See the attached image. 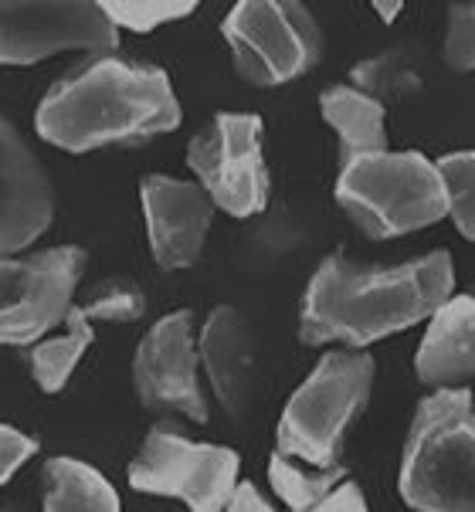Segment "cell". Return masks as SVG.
<instances>
[{"mask_svg": "<svg viewBox=\"0 0 475 512\" xmlns=\"http://www.w3.org/2000/svg\"><path fill=\"white\" fill-rule=\"evenodd\" d=\"M85 319H102V323H133L146 312V299L136 285L126 282H109L106 289H99L89 302L82 306Z\"/></svg>", "mask_w": 475, "mask_h": 512, "instance_id": "22", "label": "cell"}, {"mask_svg": "<svg viewBox=\"0 0 475 512\" xmlns=\"http://www.w3.org/2000/svg\"><path fill=\"white\" fill-rule=\"evenodd\" d=\"M133 384L150 411H177L190 421H207L190 309L163 316L143 336L133 357Z\"/></svg>", "mask_w": 475, "mask_h": 512, "instance_id": "11", "label": "cell"}, {"mask_svg": "<svg viewBox=\"0 0 475 512\" xmlns=\"http://www.w3.org/2000/svg\"><path fill=\"white\" fill-rule=\"evenodd\" d=\"M129 485L184 502L190 512H224L238 485V455L221 445L190 441L160 424L129 465Z\"/></svg>", "mask_w": 475, "mask_h": 512, "instance_id": "8", "label": "cell"}, {"mask_svg": "<svg viewBox=\"0 0 475 512\" xmlns=\"http://www.w3.org/2000/svg\"><path fill=\"white\" fill-rule=\"evenodd\" d=\"M455 268L448 251H431L408 265L370 268L330 255L302 295L299 340L306 346L347 343V350L387 340L431 319L452 299Z\"/></svg>", "mask_w": 475, "mask_h": 512, "instance_id": "1", "label": "cell"}, {"mask_svg": "<svg viewBox=\"0 0 475 512\" xmlns=\"http://www.w3.org/2000/svg\"><path fill=\"white\" fill-rule=\"evenodd\" d=\"M55 218V190L21 133L0 116V258L34 245Z\"/></svg>", "mask_w": 475, "mask_h": 512, "instance_id": "12", "label": "cell"}, {"mask_svg": "<svg viewBox=\"0 0 475 512\" xmlns=\"http://www.w3.org/2000/svg\"><path fill=\"white\" fill-rule=\"evenodd\" d=\"M102 11L112 21V28H126V31H153L160 24H170V21H180V17L194 14L197 4L194 0H106Z\"/></svg>", "mask_w": 475, "mask_h": 512, "instance_id": "21", "label": "cell"}, {"mask_svg": "<svg viewBox=\"0 0 475 512\" xmlns=\"http://www.w3.org/2000/svg\"><path fill=\"white\" fill-rule=\"evenodd\" d=\"M401 0H377L374 4V11H377V17H384L387 24H394V17H397V11H401Z\"/></svg>", "mask_w": 475, "mask_h": 512, "instance_id": "27", "label": "cell"}, {"mask_svg": "<svg viewBox=\"0 0 475 512\" xmlns=\"http://www.w3.org/2000/svg\"><path fill=\"white\" fill-rule=\"evenodd\" d=\"M45 485V512H123L106 475L79 458H51Z\"/></svg>", "mask_w": 475, "mask_h": 512, "instance_id": "17", "label": "cell"}, {"mask_svg": "<svg viewBox=\"0 0 475 512\" xmlns=\"http://www.w3.org/2000/svg\"><path fill=\"white\" fill-rule=\"evenodd\" d=\"M269 482H272V492L279 496L289 512H306L319 506L336 485L347 482V468L343 465H330V468H306L302 462H292L285 455H275L269 458Z\"/></svg>", "mask_w": 475, "mask_h": 512, "instance_id": "19", "label": "cell"}, {"mask_svg": "<svg viewBox=\"0 0 475 512\" xmlns=\"http://www.w3.org/2000/svg\"><path fill=\"white\" fill-rule=\"evenodd\" d=\"M374 387V357L364 350H333L316 363L289 397L275 441L279 455L309 468L336 465L350 424L364 411Z\"/></svg>", "mask_w": 475, "mask_h": 512, "instance_id": "5", "label": "cell"}, {"mask_svg": "<svg viewBox=\"0 0 475 512\" xmlns=\"http://www.w3.org/2000/svg\"><path fill=\"white\" fill-rule=\"evenodd\" d=\"M472 295H475V292H472Z\"/></svg>", "mask_w": 475, "mask_h": 512, "instance_id": "29", "label": "cell"}, {"mask_svg": "<svg viewBox=\"0 0 475 512\" xmlns=\"http://www.w3.org/2000/svg\"><path fill=\"white\" fill-rule=\"evenodd\" d=\"M319 112L340 136V167L360 156L387 153L384 102L374 95L350 89V85H333L319 95Z\"/></svg>", "mask_w": 475, "mask_h": 512, "instance_id": "16", "label": "cell"}, {"mask_svg": "<svg viewBox=\"0 0 475 512\" xmlns=\"http://www.w3.org/2000/svg\"><path fill=\"white\" fill-rule=\"evenodd\" d=\"M445 62L452 72H475V4L448 7Z\"/></svg>", "mask_w": 475, "mask_h": 512, "instance_id": "23", "label": "cell"}, {"mask_svg": "<svg viewBox=\"0 0 475 512\" xmlns=\"http://www.w3.org/2000/svg\"><path fill=\"white\" fill-rule=\"evenodd\" d=\"M38 451L34 438L21 435L11 424H0V485H7L14 479V472L21 468L28 458Z\"/></svg>", "mask_w": 475, "mask_h": 512, "instance_id": "24", "label": "cell"}, {"mask_svg": "<svg viewBox=\"0 0 475 512\" xmlns=\"http://www.w3.org/2000/svg\"><path fill=\"white\" fill-rule=\"evenodd\" d=\"M143 214L153 262L160 268L177 272V268H190L201 258L214 221V204L201 184L174 177H146Z\"/></svg>", "mask_w": 475, "mask_h": 512, "instance_id": "13", "label": "cell"}, {"mask_svg": "<svg viewBox=\"0 0 475 512\" xmlns=\"http://www.w3.org/2000/svg\"><path fill=\"white\" fill-rule=\"evenodd\" d=\"M235 68L252 85H285L313 72L323 34L296 0H241L221 24Z\"/></svg>", "mask_w": 475, "mask_h": 512, "instance_id": "6", "label": "cell"}, {"mask_svg": "<svg viewBox=\"0 0 475 512\" xmlns=\"http://www.w3.org/2000/svg\"><path fill=\"white\" fill-rule=\"evenodd\" d=\"M85 251L62 245L31 258H0V343L34 346L72 309Z\"/></svg>", "mask_w": 475, "mask_h": 512, "instance_id": "9", "label": "cell"}, {"mask_svg": "<svg viewBox=\"0 0 475 512\" xmlns=\"http://www.w3.org/2000/svg\"><path fill=\"white\" fill-rule=\"evenodd\" d=\"M336 201L367 238L391 241L445 218V187L421 153H374L340 167Z\"/></svg>", "mask_w": 475, "mask_h": 512, "instance_id": "4", "label": "cell"}, {"mask_svg": "<svg viewBox=\"0 0 475 512\" xmlns=\"http://www.w3.org/2000/svg\"><path fill=\"white\" fill-rule=\"evenodd\" d=\"M34 126L41 140L68 153H89L174 133L180 102L163 68L106 55L58 82L41 99Z\"/></svg>", "mask_w": 475, "mask_h": 512, "instance_id": "2", "label": "cell"}, {"mask_svg": "<svg viewBox=\"0 0 475 512\" xmlns=\"http://www.w3.org/2000/svg\"><path fill=\"white\" fill-rule=\"evenodd\" d=\"M435 170L445 187V214H452L462 238L475 241V150L445 153Z\"/></svg>", "mask_w": 475, "mask_h": 512, "instance_id": "20", "label": "cell"}, {"mask_svg": "<svg viewBox=\"0 0 475 512\" xmlns=\"http://www.w3.org/2000/svg\"><path fill=\"white\" fill-rule=\"evenodd\" d=\"M187 163L197 184L231 218H252L269 204V167L262 150V116L221 112L187 146Z\"/></svg>", "mask_w": 475, "mask_h": 512, "instance_id": "7", "label": "cell"}, {"mask_svg": "<svg viewBox=\"0 0 475 512\" xmlns=\"http://www.w3.org/2000/svg\"><path fill=\"white\" fill-rule=\"evenodd\" d=\"M397 489L414 512H475V404L465 387L418 404Z\"/></svg>", "mask_w": 475, "mask_h": 512, "instance_id": "3", "label": "cell"}, {"mask_svg": "<svg viewBox=\"0 0 475 512\" xmlns=\"http://www.w3.org/2000/svg\"><path fill=\"white\" fill-rule=\"evenodd\" d=\"M306 512H367V499H364V492H360V485L343 482V485H336L319 506Z\"/></svg>", "mask_w": 475, "mask_h": 512, "instance_id": "25", "label": "cell"}, {"mask_svg": "<svg viewBox=\"0 0 475 512\" xmlns=\"http://www.w3.org/2000/svg\"><path fill=\"white\" fill-rule=\"evenodd\" d=\"M92 323L85 319L82 306L68 309L65 316V333L51 336V340H41L31 346L28 363H31V377L45 394H58L68 380H72L75 367L82 363L85 350L92 346Z\"/></svg>", "mask_w": 475, "mask_h": 512, "instance_id": "18", "label": "cell"}, {"mask_svg": "<svg viewBox=\"0 0 475 512\" xmlns=\"http://www.w3.org/2000/svg\"><path fill=\"white\" fill-rule=\"evenodd\" d=\"M0 512H28V509H21V506H4Z\"/></svg>", "mask_w": 475, "mask_h": 512, "instance_id": "28", "label": "cell"}, {"mask_svg": "<svg viewBox=\"0 0 475 512\" xmlns=\"http://www.w3.org/2000/svg\"><path fill=\"white\" fill-rule=\"evenodd\" d=\"M201 363L214 394L231 418H245L258 394L255 336L231 306H218L201 333Z\"/></svg>", "mask_w": 475, "mask_h": 512, "instance_id": "14", "label": "cell"}, {"mask_svg": "<svg viewBox=\"0 0 475 512\" xmlns=\"http://www.w3.org/2000/svg\"><path fill=\"white\" fill-rule=\"evenodd\" d=\"M224 512H275V509H272V502L258 492L255 482H238Z\"/></svg>", "mask_w": 475, "mask_h": 512, "instance_id": "26", "label": "cell"}, {"mask_svg": "<svg viewBox=\"0 0 475 512\" xmlns=\"http://www.w3.org/2000/svg\"><path fill=\"white\" fill-rule=\"evenodd\" d=\"M418 380L438 390L475 377V295H452L435 309L414 357Z\"/></svg>", "mask_w": 475, "mask_h": 512, "instance_id": "15", "label": "cell"}, {"mask_svg": "<svg viewBox=\"0 0 475 512\" xmlns=\"http://www.w3.org/2000/svg\"><path fill=\"white\" fill-rule=\"evenodd\" d=\"M119 45L116 28L89 0H0V62L34 65L58 51L102 55Z\"/></svg>", "mask_w": 475, "mask_h": 512, "instance_id": "10", "label": "cell"}]
</instances>
